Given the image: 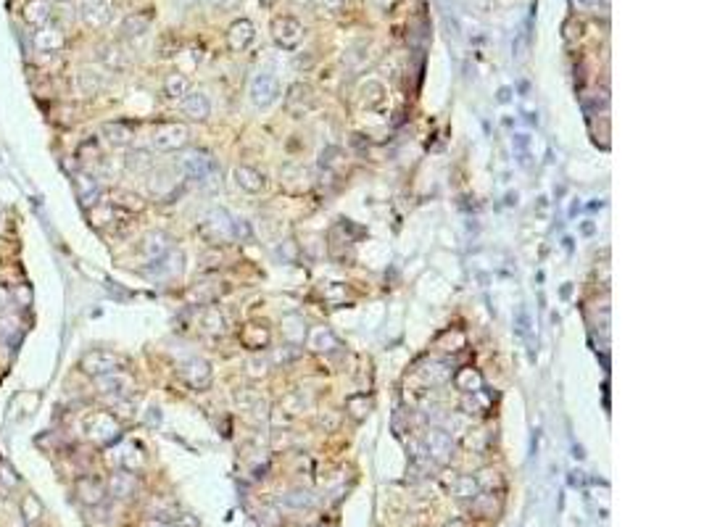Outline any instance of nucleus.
Masks as SVG:
<instances>
[{"mask_svg":"<svg viewBox=\"0 0 704 527\" xmlns=\"http://www.w3.org/2000/svg\"><path fill=\"white\" fill-rule=\"evenodd\" d=\"M488 409H491V398H488L486 388L478 390V393H472V396H467V401H464V411H467V414H483Z\"/></svg>","mask_w":704,"mask_h":527,"instance_id":"72a5a7b5","label":"nucleus"},{"mask_svg":"<svg viewBox=\"0 0 704 527\" xmlns=\"http://www.w3.org/2000/svg\"><path fill=\"white\" fill-rule=\"evenodd\" d=\"M190 93V79L180 74V71H172V74H166L164 79V96L172 98V101H183L185 96Z\"/></svg>","mask_w":704,"mask_h":527,"instance_id":"393cba45","label":"nucleus"},{"mask_svg":"<svg viewBox=\"0 0 704 527\" xmlns=\"http://www.w3.org/2000/svg\"><path fill=\"white\" fill-rule=\"evenodd\" d=\"M248 96H251V103L256 108H270V106L277 103L280 98V82L272 74L261 71L251 79V87H248Z\"/></svg>","mask_w":704,"mask_h":527,"instance_id":"0eeeda50","label":"nucleus"},{"mask_svg":"<svg viewBox=\"0 0 704 527\" xmlns=\"http://www.w3.org/2000/svg\"><path fill=\"white\" fill-rule=\"evenodd\" d=\"M63 43H66L63 32L56 24H51V21H48L45 26H40V29L35 32V48L40 53H56V51H61Z\"/></svg>","mask_w":704,"mask_h":527,"instance_id":"f3484780","label":"nucleus"},{"mask_svg":"<svg viewBox=\"0 0 704 527\" xmlns=\"http://www.w3.org/2000/svg\"><path fill=\"white\" fill-rule=\"evenodd\" d=\"M454 385H456V390H461L464 396H472V393H478V390L486 388V380H483V374H480L475 367H461V369L454 374Z\"/></svg>","mask_w":704,"mask_h":527,"instance_id":"4be33fe9","label":"nucleus"},{"mask_svg":"<svg viewBox=\"0 0 704 527\" xmlns=\"http://www.w3.org/2000/svg\"><path fill=\"white\" fill-rule=\"evenodd\" d=\"M119 461H122V467L130 469V472H135V469H140L143 464H146V459H143V454H140V446H135V443H127V446H124Z\"/></svg>","mask_w":704,"mask_h":527,"instance_id":"473e14b6","label":"nucleus"},{"mask_svg":"<svg viewBox=\"0 0 704 527\" xmlns=\"http://www.w3.org/2000/svg\"><path fill=\"white\" fill-rule=\"evenodd\" d=\"M85 435L98 446H111L122 435V424L111 411H96L85 419Z\"/></svg>","mask_w":704,"mask_h":527,"instance_id":"f257e3e1","label":"nucleus"},{"mask_svg":"<svg viewBox=\"0 0 704 527\" xmlns=\"http://www.w3.org/2000/svg\"><path fill=\"white\" fill-rule=\"evenodd\" d=\"M190 140V130L180 124V121H164L158 124L153 135H151V145L161 150V153H174V150H183Z\"/></svg>","mask_w":704,"mask_h":527,"instance_id":"f03ea898","label":"nucleus"},{"mask_svg":"<svg viewBox=\"0 0 704 527\" xmlns=\"http://www.w3.org/2000/svg\"><path fill=\"white\" fill-rule=\"evenodd\" d=\"M425 449H427V456L438 461V464H449L454 459V438L449 435L446 430H433L425 432Z\"/></svg>","mask_w":704,"mask_h":527,"instance_id":"1a4fd4ad","label":"nucleus"},{"mask_svg":"<svg viewBox=\"0 0 704 527\" xmlns=\"http://www.w3.org/2000/svg\"><path fill=\"white\" fill-rule=\"evenodd\" d=\"M454 496H456V498H461V501H472V498H478V496H480L478 480H475L472 475L456 477V483H454Z\"/></svg>","mask_w":704,"mask_h":527,"instance_id":"7c9ffc66","label":"nucleus"},{"mask_svg":"<svg viewBox=\"0 0 704 527\" xmlns=\"http://www.w3.org/2000/svg\"><path fill=\"white\" fill-rule=\"evenodd\" d=\"M280 503L282 506H287V509H312L314 503H317V498H314V493L312 491H304V488H296V491H287V493H282V498H280Z\"/></svg>","mask_w":704,"mask_h":527,"instance_id":"bb28decb","label":"nucleus"},{"mask_svg":"<svg viewBox=\"0 0 704 527\" xmlns=\"http://www.w3.org/2000/svg\"><path fill=\"white\" fill-rule=\"evenodd\" d=\"M256 40V26L248 19H238L233 21V26L227 29V45L233 53H243L245 48H251V43Z\"/></svg>","mask_w":704,"mask_h":527,"instance_id":"9b49d317","label":"nucleus"},{"mask_svg":"<svg viewBox=\"0 0 704 527\" xmlns=\"http://www.w3.org/2000/svg\"><path fill=\"white\" fill-rule=\"evenodd\" d=\"M259 3H261V6H267V9H270V6H275V0H259Z\"/></svg>","mask_w":704,"mask_h":527,"instance_id":"6e6d98bb","label":"nucleus"},{"mask_svg":"<svg viewBox=\"0 0 704 527\" xmlns=\"http://www.w3.org/2000/svg\"><path fill=\"white\" fill-rule=\"evenodd\" d=\"M74 185H77V195H79V200H82L85 206H93V203H96V198L101 195V188H98V182L93 180V177H87V174H79L77 180H74Z\"/></svg>","mask_w":704,"mask_h":527,"instance_id":"c85d7f7f","label":"nucleus"},{"mask_svg":"<svg viewBox=\"0 0 704 527\" xmlns=\"http://www.w3.org/2000/svg\"><path fill=\"white\" fill-rule=\"evenodd\" d=\"M346 409L351 411L354 419H364V416L369 414V409H372V401H369L364 393H357V396H351L346 401Z\"/></svg>","mask_w":704,"mask_h":527,"instance_id":"f704fd0d","label":"nucleus"},{"mask_svg":"<svg viewBox=\"0 0 704 527\" xmlns=\"http://www.w3.org/2000/svg\"><path fill=\"white\" fill-rule=\"evenodd\" d=\"M573 3L578 11H588V14H593L596 6H599V0H573Z\"/></svg>","mask_w":704,"mask_h":527,"instance_id":"de8ad7c7","label":"nucleus"},{"mask_svg":"<svg viewBox=\"0 0 704 527\" xmlns=\"http://www.w3.org/2000/svg\"><path fill=\"white\" fill-rule=\"evenodd\" d=\"M79 156H82V161H85V156H101V150H98V145H96V140H87L85 145L79 148Z\"/></svg>","mask_w":704,"mask_h":527,"instance_id":"49530a36","label":"nucleus"},{"mask_svg":"<svg viewBox=\"0 0 704 527\" xmlns=\"http://www.w3.org/2000/svg\"><path fill=\"white\" fill-rule=\"evenodd\" d=\"M96 388L101 396L113 398V401H122L132 393L135 382H132L130 374L124 372H111V374H103V377H96Z\"/></svg>","mask_w":704,"mask_h":527,"instance_id":"9d476101","label":"nucleus"},{"mask_svg":"<svg viewBox=\"0 0 704 527\" xmlns=\"http://www.w3.org/2000/svg\"><path fill=\"white\" fill-rule=\"evenodd\" d=\"M183 113L193 121H206L211 116V101L203 93H188L183 98Z\"/></svg>","mask_w":704,"mask_h":527,"instance_id":"aec40b11","label":"nucleus"},{"mask_svg":"<svg viewBox=\"0 0 704 527\" xmlns=\"http://www.w3.org/2000/svg\"><path fill=\"white\" fill-rule=\"evenodd\" d=\"M169 251H172V240H169V235L166 232H148L146 235V240H143V253H146L151 261L164 259Z\"/></svg>","mask_w":704,"mask_h":527,"instance_id":"5701e85b","label":"nucleus"},{"mask_svg":"<svg viewBox=\"0 0 704 527\" xmlns=\"http://www.w3.org/2000/svg\"><path fill=\"white\" fill-rule=\"evenodd\" d=\"M77 498L85 506H98L106 498V485L96 477H82V480H77Z\"/></svg>","mask_w":704,"mask_h":527,"instance_id":"6ab92c4d","label":"nucleus"},{"mask_svg":"<svg viewBox=\"0 0 704 527\" xmlns=\"http://www.w3.org/2000/svg\"><path fill=\"white\" fill-rule=\"evenodd\" d=\"M359 96H362V103L367 108H383L385 106V87L380 82H374V79H367L362 90H359Z\"/></svg>","mask_w":704,"mask_h":527,"instance_id":"a878e982","label":"nucleus"},{"mask_svg":"<svg viewBox=\"0 0 704 527\" xmlns=\"http://www.w3.org/2000/svg\"><path fill=\"white\" fill-rule=\"evenodd\" d=\"M77 87L82 96H96L101 90V79L93 74V71H79L77 74Z\"/></svg>","mask_w":704,"mask_h":527,"instance_id":"e433bc0d","label":"nucleus"},{"mask_svg":"<svg viewBox=\"0 0 704 527\" xmlns=\"http://www.w3.org/2000/svg\"><path fill=\"white\" fill-rule=\"evenodd\" d=\"M79 16H82V21H85L87 26L101 29V26L108 21V16H111V9H108V3H106V0H82V6H79Z\"/></svg>","mask_w":704,"mask_h":527,"instance_id":"dca6fc26","label":"nucleus"},{"mask_svg":"<svg viewBox=\"0 0 704 527\" xmlns=\"http://www.w3.org/2000/svg\"><path fill=\"white\" fill-rule=\"evenodd\" d=\"M200 327L203 332H209V335H225L227 332V317L222 314V309L217 306H206L203 312H200Z\"/></svg>","mask_w":704,"mask_h":527,"instance_id":"b1692460","label":"nucleus"},{"mask_svg":"<svg viewBox=\"0 0 704 527\" xmlns=\"http://www.w3.org/2000/svg\"><path fill=\"white\" fill-rule=\"evenodd\" d=\"M272 37L282 51H296L304 40V26L293 16H277L272 21Z\"/></svg>","mask_w":704,"mask_h":527,"instance_id":"423d86ee","label":"nucleus"},{"mask_svg":"<svg viewBox=\"0 0 704 527\" xmlns=\"http://www.w3.org/2000/svg\"><path fill=\"white\" fill-rule=\"evenodd\" d=\"M480 485V491H494V488H501V475L494 472V469H486V472H480V477H475Z\"/></svg>","mask_w":704,"mask_h":527,"instance_id":"58836bf2","label":"nucleus"},{"mask_svg":"<svg viewBox=\"0 0 704 527\" xmlns=\"http://www.w3.org/2000/svg\"><path fill=\"white\" fill-rule=\"evenodd\" d=\"M148 26H151L148 14H130V16L122 21V32H124V37H140L148 32Z\"/></svg>","mask_w":704,"mask_h":527,"instance_id":"c756f323","label":"nucleus"},{"mask_svg":"<svg viewBox=\"0 0 704 527\" xmlns=\"http://www.w3.org/2000/svg\"><path fill=\"white\" fill-rule=\"evenodd\" d=\"M374 6L380 11H391L393 6H396V0H374Z\"/></svg>","mask_w":704,"mask_h":527,"instance_id":"8fccbe9b","label":"nucleus"},{"mask_svg":"<svg viewBox=\"0 0 704 527\" xmlns=\"http://www.w3.org/2000/svg\"><path fill=\"white\" fill-rule=\"evenodd\" d=\"M240 343H243L248 351H264L270 348L272 343V329L264 324V322H248L240 329Z\"/></svg>","mask_w":704,"mask_h":527,"instance_id":"ddd939ff","label":"nucleus"},{"mask_svg":"<svg viewBox=\"0 0 704 527\" xmlns=\"http://www.w3.org/2000/svg\"><path fill=\"white\" fill-rule=\"evenodd\" d=\"M53 11H51V0H26L24 6H21V19H24L29 26H45L51 21Z\"/></svg>","mask_w":704,"mask_h":527,"instance_id":"a211bd4d","label":"nucleus"},{"mask_svg":"<svg viewBox=\"0 0 704 527\" xmlns=\"http://www.w3.org/2000/svg\"><path fill=\"white\" fill-rule=\"evenodd\" d=\"M101 132H103L106 143L113 148L130 145L132 138H135V130H132V124H127V121H106Z\"/></svg>","mask_w":704,"mask_h":527,"instance_id":"412c9836","label":"nucleus"},{"mask_svg":"<svg viewBox=\"0 0 704 527\" xmlns=\"http://www.w3.org/2000/svg\"><path fill=\"white\" fill-rule=\"evenodd\" d=\"M185 3H193V0H185Z\"/></svg>","mask_w":704,"mask_h":527,"instance_id":"4d7b16f0","label":"nucleus"},{"mask_svg":"<svg viewBox=\"0 0 704 527\" xmlns=\"http://www.w3.org/2000/svg\"><path fill=\"white\" fill-rule=\"evenodd\" d=\"M21 511L26 514V522H35V519L43 514V509H40V506H37V501H35V496H26L24 503H21Z\"/></svg>","mask_w":704,"mask_h":527,"instance_id":"37998d69","label":"nucleus"},{"mask_svg":"<svg viewBox=\"0 0 704 527\" xmlns=\"http://www.w3.org/2000/svg\"><path fill=\"white\" fill-rule=\"evenodd\" d=\"M183 172L195 182H214V177L219 174V166L211 158L209 150H190L183 158Z\"/></svg>","mask_w":704,"mask_h":527,"instance_id":"20e7f679","label":"nucleus"},{"mask_svg":"<svg viewBox=\"0 0 704 527\" xmlns=\"http://www.w3.org/2000/svg\"><path fill=\"white\" fill-rule=\"evenodd\" d=\"M6 303H9V290H6V285H0V312L6 309Z\"/></svg>","mask_w":704,"mask_h":527,"instance_id":"603ef678","label":"nucleus"},{"mask_svg":"<svg viewBox=\"0 0 704 527\" xmlns=\"http://www.w3.org/2000/svg\"><path fill=\"white\" fill-rule=\"evenodd\" d=\"M285 106L290 113H306L314 108V90L306 82H293V85L287 87V96H285Z\"/></svg>","mask_w":704,"mask_h":527,"instance_id":"f8f14e48","label":"nucleus"},{"mask_svg":"<svg viewBox=\"0 0 704 527\" xmlns=\"http://www.w3.org/2000/svg\"><path fill=\"white\" fill-rule=\"evenodd\" d=\"M79 367L90 377H103V374H111V372H122L124 359L111 354V351H90V354L82 356Z\"/></svg>","mask_w":704,"mask_h":527,"instance_id":"39448f33","label":"nucleus"},{"mask_svg":"<svg viewBox=\"0 0 704 527\" xmlns=\"http://www.w3.org/2000/svg\"><path fill=\"white\" fill-rule=\"evenodd\" d=\"M314 6L322 11V14H338L343 0H314Z\"/></svg>","mask_w":704,"mask_h":527,"instance_id":"a18cd8bd","label":"nucleus"},{"mask_svg":"<svg viewBox=\"0 0 704 527\" xmlns=\"http://www.w3.org/2000/svg\"><path fill=\"white\" fill-rule=\"evenodd\" d=\"M111 206L122 208V211H143L146 208V200L135 195V193H113Z\"/></svg>","mask_w":704,"mask_h":527,"instance_id":"2f4dec72","label":"nucleus"},{"mask_svg":"<svg viewBox=\"0 0 704 527\" xmlns=\"http://www.w3.org/2000/svg\"><path fill=\"white\" fill-rule=\"evenodd\" d=\"M61 3H63V0H61Z\"/></svg>","mask_w":704,"mask_h":527,"instance_id":"13d9d810","label":"nucleus"},{"mask_svg":"<svg viewBox=\"0 0 704 527\" xmlns=\"http://www.w3.org/2000/svg\"><path fill=\"white\" fill-rule=\"evenodd\" d=\"M200 235L214 245L233 240V216L225 208H211L200 222Z\"/></svg>","mask_w":704,"mask_h":527,"instance_id":"7ed1b4c3","label":"nucleus"},{"mask_svg":"<svg viewBox=\"0 0 704 527\" xmlns=\"http://www.w3.org/2000/svg\"><path fill=\"white\" fill-rule=\"evenodd\" d=\"M127 166L135 169V172H140V169H148L151 166L148 153H146V150H135V153H130V156H127Z\"/></svg>","mask_w":704,"mask_h":527,"instance_id":"a19ab883","label":"nucleus"},{"mask_svg":"<svg viewBox=\"0 0 704 527\" xmlns=\"http://www.w3.org/2000/svg\"><path fill=\"white\" fill-rule=\"evenodd\" d=\"M140 491V483L135 472L130 469H119V472H113L111 480H108V493H111L113 498H119V501H127V498H135V493Z\"/></svg>","mask_w":704,"mask_h":527,"instance_id":"4468645a","label":"nucleus"},{"mask_svg":"<svg viewBox=\"0 0 704 527\" xmlns=\"http://www.w3.org/2000/svg\"><path fill=\"white\" fill-rule=\"evenodd\" d=\"M238 3H240V0H211V6L219 11H235L238 9Z\"/></svg>","mask_w":704,"mask_h":527,"instance_id":"09e8293b","label":"nucleus"},{"mask_svg":"<svg viewBox=\"0 0 704 527\" xmlns=\"http://www.w3.org/2000/svg\"><path fill=\"white\" fill-rule=\"evenodd\" d=\"M103 61H106V63H108V66H116V69H119V66H124L122 51H119V48H116V45H108V48H106V53H103Z\"/></svg>","mask_w":704,"mask_h":527,"instance_id":"c03bdc74","label":"nucleus"},{"mask_svg":"<svg viewBox=\"0 0 704 527\" xmlns=\"http://www.w3.org/2000/svg\"><path fill=\"white\" fill-rule=\"evenodd\" d=\"M219 293H222L219 287H206V282H203V285L193 287V290H190V301H195V303H211Z\"/></svg>","mask_w":704,"mask_h":527,"instance_id":"4c0bfd02","label":"nucleus"},{"mask_svg":"<svg viewBox=\"0 0 704 527\" xmlns=\"http://www.w3.org/2000/svg\"><path fill=\"white\" fill-rule=\"evenodd\" d=\"M312 348L317 354H332V351H338V348H343V346H340V340L332 335L330 329H314Z\"/></svg>","mask_w":704,"mask_h":527,"instance_id":"cd10ccee","label":"nucleus"},{"mask_svg":"<svg viewBox=\"0 0 704 527\" xmlns=\"http://www.w3.org/2000/svg\"><path fill=\"white\" fill-rule=\"evenodd\" d=\"M235 185L240 188V190L251 193V195H259V193L267 190V177L259 172V169H253V166H235Z\"/></svg>","mask_w":704,"mask_h":527,"instance_id":"2eb2a0df","label":"nucleus"},{"mask_svg":"<svg viewBox=\"0 0 704 527\" xmlns=\"http://www.w3.org/2000/svg\"><path fill=\"white\" fill-rule=\"evenodd\" d=\"M446 527H467V522H464V519H452Z\"/></svg>","mask_w":704,"mask_h":527,"instance_id":"5fc2aeb1","label":"nucleus"},{"mask_svg":"<svg viewBox=\"0 0 704 527\" xmlns=\"http://www.w3.org/2000/svg\"><path fill=\"white\" fill-rule=\"evenodd\" d=\"M422 374H425V380L430 382V385H441V382H446L449 377H452V369H449V364L430 362V364H427V369L422 372Z\"/></svg>","mask_w":704,"mask_h":527,"instance_id":"c9c22d12","label":"nucleus"},{"mask_svg":"<svg viewBox=\"0 0 704 527\" xmlns=\"http://www.w3.org/2000/svg\"><path fill=\"white\" fill-rule=\"evenodd\" d=\"M514 148L525 150V148H528V135H514Z\"/></svg>","mask_w":704,"mask_h":527,"instance_id":"3c124183","label":"nucleus"},{"mask_svg":"<svg viewBox=\"0 0 704 527\" xmlns=\"http://www.w3.org/2000/svg\"><path fill=\"white\" fill-rule=\"evenodd\" d=\"M514 327H517L520 335H528V329H531V317H528V309H525V306H520V309L514 312Z\"/></svg>","mask_w":704,"mask_h":527,"instance_id":"79ce46f5","label":"nucleus"},{"mask_svg":"<svg viewBox=\"0 0 704 527\" xmlns=\"http://www.w3.org/2000/svg\"><path fill=\"white\" fill-rule=\"evenodd\" d=\"M180 374H183V380L190 385L193 390H209L211 388V380H214V372H211V364L206 359H200V356H193L188 362L180 367Z\"/></svg>","mask_w":704,"mask_h":527,"instance_id":"6e6552de","label":"nucleus"},{"mask_svg":"<svg viewBox=\"0 0 704 527\" xmlns=\"http://www.w3.org/2000/svg\"><path fill=\"white\" fill-rule=\"evenodd\" d=\"M509 101V87H501L499 90V103H506Z\"/></svg>","mask_w":704,"mask_h":527,"instance_id":"864d4df0","label":"nucleus"},{"mask_svg":"<svg viewBox=\"0 0 704 527\" xmlns=\"http://www.w3.org/2000/svg\"><path fill=\"white\" fill-rule=\"evenodd\" d=\"M233 237H240V240L251 242L253 240V230L245 219H233Z\"/></svg>","mask_w":704,"mask_h":527,"instance_id":"ea45409f","label":"nucleus"}]
</instances>
